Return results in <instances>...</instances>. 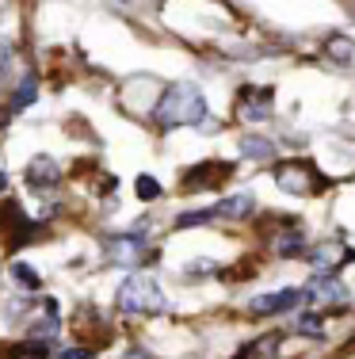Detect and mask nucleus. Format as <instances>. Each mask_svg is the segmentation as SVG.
Segmentation results:
<instances>
[{"instance_id":"obj_20","label":"nucleus","mask_w":355,"mask_h":359,"mask_svg":"<svg viewBox=\"0 0 355 359\" xmlns=\"http://www.w3.org/2000/svg\"><path fill=\"white\" fill-rule=\"evenodd\" d=\"M57 359H92V352H88V348H65Z\"/></svg>"},{"instance_id":"obj_16","label":"nucleus","mask_w":355,"mask_h":359,"mask_svg":"<svg viewBox=\"0 0 355 359\" xmlns=\"http://www.w3.org/2000/svg\"><path fill=\"white\" fill-rule=\"evenodd\" d=\"M134 191H138V199H157V195H160V184H157L153 176H138Z\"/></svg>"},{"instance_id":"obj_19","label":"nucleus","mask_w":355,"mask_h":359,"mask_svg":"<svg viewBox=\"0 0 355 359\" xmlns=\"http://www.w3.org/2000/svg\"><path fill=\"white\" fill-rule=\"evenodd\" d=\"M8 69H12V42L0 39V76H4Z\"/></svg>"},{"instance_id":"obj_2","label":"nucleus","mask_w":355,"mask_h":359,"mask_svg":"<svg viewBox=\"0 0 355 359\" xmlns=\"http://www.w3.org/2000/svg\"><path fill=\"white\" fill-rule=\"evenodd\" d=\"M115 302L123 313H160L165 310V294L153 276H130L115 290Z\"/></svg>"},{"instance_id":"obj_4","label":"nucleus","mask_w":355,"mask_h":359,"mask_svg":"<svg viewBox=\"0 0 355 359\" xmlns=\"http://www.w3.org/2000/svg\"><path fill=\"white\" fill-rule=\"evenodd\" d=\"M104 252L111 264H118V268H123V264L130 268V264H141L149 256V245H146V237H138V233H115L104 241Z\"/></svg>"},{"instance_id":"obj_8","label":"nucleus","mask_w":355,"mask_h":359,"mask_svg":"<svg viewBox=\"0 0 355 359\" xmlns=\"http://www.w3.org/2000/svg\"><path fill=\"white\" fill-rule=\"evenodd\" d=\"M62 180V165L54 157H31L27 161V184L31 187H54Z\"/></svg>"},{"instance_id":"obj_5","label":"nucleus","mask_w":355,"mask_h":359,"mask_svg":"<svg viewBox=\"0 0 355 359\" xmlns=\"http://www.w3.org/2000/svg\"><path fill=\"white\" fill-rule=\"evenodd\" d=\"M302 298H306V290H298V287L267 290V294H256L249 302V313H256V318H264V313H283V310H291V306H298Z\"/></svg>"},{"instance_id":"obj_11","label":"nucleus","mask_w":355,"mask_h":359,"mask_svg":"<svg viewBox=\"0 0 355 359\" xmlns=\"http://www.w3.org/2000/svg\"><path fill=\"white\" fill-rule=\"evenodd\" d=\"M336 260H355V252H351V249H336V241H328V245H321V249H314V268H317V271H336V268H340Z\"/></svg>"},{"instance_id":"obj_1","label":"nucleus","mask_w":355,"mask_h":359,"mask_svg":"<svg viewBox=\"0 0 355 359\" xmlns=\"http://www.w3.org/2000/svg\"><path fill=\"white\" fill-rule=\"evenodd\" d=\"M153 118L160 126H199L207 123V100H202V92L191 81H176L157 100Z\"/></svg>"},{"instance_id":"obj_15","label":"nucleus","mask_w":355,"mask_h":359,"mask_svg":"<svg viewBox=\"0 0 355 359\" xmlns=\"http://www.w3.org/2000/svg\"><path fill=\"white\" fill-rule=\"evenodd\" d=\"M12 276L20 279V283L27 287V290H35V287H39V271H35V268H27V264H12Z\"/></svg>"},{"instance_id":"obj_17","label":"nucleus","mask_w":355,"mask_h":359,"mask_svg":"<svg viewBox=\"0 0 355 359\" xmlns=\"http://www.w3.org/2000/svg\"><path fill=\"white\" fill-rule=\"evenodd\" d=\"M298 332H309V337H321V318H317V313H302V318H298Z\"/></svg>"},{"instance_id":"obj_14","label":"nucleus","mask_w":355,"mask_h":359,"mask_svg":"<svg viewBox=\"0 0 355 359\" xmlns=\"http://www.w3.org/2000/svg\"><path fill=\"white\" fill-rule=\"evenodd\" d=\"M241 153H244V157L264 161V157H272V153H275V145L264 142V138H244V142H241Z\"/></svg>"},{"instance_id":"obj_7","label":"nucleus","mask_w":355,"mask_h":359,"mask_svg":"<svg viewBox=\"0 0 355 359\" xmlns=\"http://www.w3.org/2000/svg\"><path fill=\"white\" fill-rule=\"evenodd\" d=\"M195 172H199V176H183V180H180L183 191H202V187H210V184H222V180L233 172V165L218 161V165H199Z\"/></svg>"},{"instance_id":"obj_6","label":"nucleus","mask_w":355,"mask_h":359,"mask_svg":"<svg viewBox=\"0 0 355 359\" xmlns=\"http://www.w3.org/2000/svg\"><path fill=\"white\" fill-rule=\"evenodd\" d=\"M237 115L241 118H249V123H260V118H267L272 115V92L267 88H249V92H241V100H237Z\"/></svg>"},{"instance_id":"obj_13","label":"nucleus","mask_w":355,"mask_h":359,"mask_svg":"<svg viewBox=\"0 0 355 359\" xmlns=\"http://www.w3.org/2000/svg\"><path fill=\"white\" fill-rule=\"evenodd\" d=\"M35 96H39L35 76H23V81H20V88H15V96H12V111H23L27 104H35Z\"/></svg>"},{"instance_id":"obj_10","label":"nucleus","mask_w":355,"mask_h":359,"mask_svg":"<svg viewBox=\"0 0 355 359\" xmlns=\"http://www.w3.org/2000/svg\"><path fill=\"white\" fill-rule=\"evenodd\" d=\"M252 207H256V199L244 191V195H230V199L214 203V207H210V215H214V218H249Z\"/></svg>"},{"instance_id":"obj_12","label":"nucleus","mask_w":355,"mask_h":359,"mask_svg":"<svg viewBox=\"0 0 355 359\" xmlns=\"http://www.w3.org/2000/svg\"><path fill=\"white\" fill-rule=\"evenodd\" d=\"M325 54L333 57L336 65H355V42L344 39V35H336V39L325 42Z\"/></svg>"},{"instance_id":"obj_18","label":"nucleus","mask_w":355,"mask_h":359,"mask_svg":"<svg viewBox=\"0 0 355 359\" xmlns=\"http://www.w3.org/2000/svg\"><path fill=\"white\" fill-rule=\"evenodd\" d=\"M302 245H306V237H302V233H291V237H283V241H279V252H298Z\"/></svg>"},{"instance_id":"obj_9","label":"nucleus","mask_w":355,"mask_h":359,"mask_svg":"<svg viewBox=\"0 0 355 359\" xmlns=\"http://www.w3.org/2000/svg\"><path fill=\"white\" fill-rule=\"evenodd\" d=\"M306 294L309 298H317V302H344V294H348V287L340 283V279H333V276H314L309 279V287H306Z\"/></svg>"},{"instance_id":"obj_21","label":"nucleus","mask_w":355,"mask_h":359,"mask_svg":"<svg viewBox=\"0 0 355 359\" xmlns=\"http://www.w3.org/2000/svg\"><path fill=\"white\" fill-rule=\"evenodd\" d=\"M4 187H8V176H4V172H0V191H4Z\"/></svg>"},{"instance_id":"obj_3","label":"nucleus","mask_w":355,"mask_h":359,"mask_svg":"<svg viewBox=\"0 0 355 359\" xmlns=\"http://www.w3.org/2000/svg\"><path fill=\"white\" fill-rule=\"evenodd\" d=\"M272 176H275V184L291 195H314L325 187V176H321L314 165H306V161H283V165H275Z\"/></svg>"}]
</instances>
